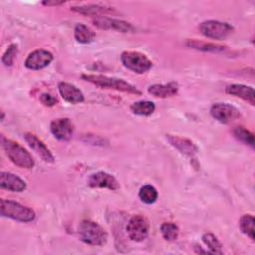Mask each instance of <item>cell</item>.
Returning a JSON list of instances; mask_svg holds the SVG:
<instances>
[{
	"mask_svg": "<svg viewBox=\"0 0 255 255\" xmlns=\"http://www.w3.org/2000/svg\"><path fill=\"white\" fill-rule=\"evenodd\" d=\"M232 132H233L234 137L237 138L239 141L243 142L244 144L249 145L252 148L254 147V142H255L254 141V134L250 130L246 129L243 127H236L232 130Z\"/></svg>",
	"mask_w": 255,
	"mask_h": 255,
	"instance_id": "23",
	"label": "cell"
},
{
	"mask_svg": "<svg viewBox=\"0 0 255 255\" xmlns=\"http://www.w3.org/2000/svg\"><path fill=\"white\" fill-rule=\"evenodd\" d=\"M160 232L162 237L167 241H174L179 234L178 226L172 222H164L160 226Z\"/></svg>",
	"mask_w": 255,
	"mask_h": 255,
	"instance_id": "25",
	"label": "cell"
},
{
	"mask_svg": "<svg viewBox=\"0 0 255 255\" xmlns=\"http://www.w3.org/2000/svg\"><path fill=\"white\" fill-rule=\"evenodd\" d=\"M64 1H44L43 4L47 6H55V5H61L63 4Z\"/></svg>",
	"mask_w": 255,
	"mask_h": 255,
	"instance_id": "30",
	"label": "cell"
},
{
	"mask_svg": "<svg viewBox=\"0 0 255 255\" xmlns=\"http://www.w3.org/2000/svg\"><path fill=\"white\" fill-rule=\"evenodd\" d=\"M94 24L101 29H112L122 33H130L134 31V27L123 20L108 18V17H97L94 19Z\"/></svg>",
	"mask_w": 255,
	"mask_h": 255,
	"instance_id": "12",
	"label": "cell"
},
{
	"mask_svg": "<svg viewBox=\"0 0 255 255\" xmlns=\"http://www.w3.org/2000/svg\"><path fill=\"white\" fill-rule=\"evenodd\" d=\"M17 52H18V48H17V45L15 44H11L7 50L5 51V53L3 54L2 56V63L5 65V66H11L16 58V55H17Z\"/></svg>",
	"mask_w": 255,
	"mask_h": 255,
	"instance_id": "28",
	"label": "cell"
},
{
	"mask_svg": "<svg viewBox=\"0 0 255 255\" xmlns=\"http://www.w3.org/2000/svg\"><path fill=\"white\" fill-rule=\"evenodd\" d=\"M58 90L61 97L70 104H79L84 102V95L81 92V90L70 83H59Z\"/></svg>",
	"mask_w": 255,
	"mask_h": 255,
	"instance_id": "14",
	"label": "cell"
},
{
	"mask_svg": "<svg viewBox=\"0 0 255 255\" xmlns=\"http://www.w3.org/2000/svg\"><path fill=\"white\" fill-rule=\"evenodd\" d=\"M166 137L172 146H174L181 153H183L191 158H193L194 155L198 151V147L191 140H189L187 138L180 137L177 135H171V134H167Z\"/></svg>",
	"mask_w": 255,
	"mask_h": 255,
	"instance_id": "15",
	"label": "cell"
},
{
	"mask_svg": "<svg viewBox=\"0 0 255 255\" xmlns=\"http://www.w3.org/2000/svg\"><path fill=\"white\" fill-rule=\"evenodd\" d=\"M0 209L2 216L20 222H31L35 219L36 216L34 210L13 200L1 199Z\"/></svg>",
	"mask_w": 255,
	"mask_h": 255,
	"instance_id": "4",
	"label": "cell"
},
{
	"mask_svg": "<svg viewBox=\"0 0 255 255\" xmlns=\"http://www.w3.org/2000/svg\"><path fill=\"white\" fill-rule=\"evenodd\" d=\"M53 61L51 52L44 49H37L31 52L25 60V67L30 70H41Z\"/></svg>",
	"mask_w": 255,
	"mask_h": 255,
	"instance_id": "9",
	"label": "cell"
},
{
	"mask_svg": "<svg viewBox=\"0 0 255 255\" xmlns=\"http://www.w3.org/2000/svg\"><path fill=\"white\" fill-rule=\"evenodd\" d=\"M202 241L208 247L210 253H215V254H221L222 253V251H221L222 244L214 234L205 233L202 236Z\"/></svg>",
	"mask_w": 255,
	"mask_h": 255,
	"instance_id": "26",
	"label": "cell"
},
{
	"mask_svg": "<svg viewBox=\"0 0 255 255\" xmlns=\"http://www.w3.org/2000/svg\"><path fill=\"white\" fill-rule=\"evenodd\" d=\"M226 93L240 98L246 102H248L250 105H255V95H254V89L250 86H245L242 84H231L226 87Z\"/></svg>",
	"mask_w": 255,
	"mask_h": 255,
	"instance_id": "17",
	"label": "cell"
},
{
	"mask_svg": "<svg viewBox=\"0 0 255 255\" xmlns=\"http://www.w3.org/2000/svg\"><path fill=\"white\" fill-rule=\"evenodd\" d=\"M24 138L28 145L46 162H54V156L46 144L34 133L26 132Z\"/></svg>",
	"mask_w": 255,
	"mask_h": 255,
	"instance_id": "13",
	"label": "cell"
},
{
	"mask_svg": "<svg viewBox=\"0 0 255 255\" xmlns=\"http://www.w3.org/2000/svg\"><path fill=\"white\" fill-rule=\"evenodd\" d=\"M138 196L140 200L145 204H152L156 201L158 193L154 186L146 184L140 187L138 191Z\"/></svg>",
	"mask_w": 255,
	"mask_h": 255,
	"instance_id": "22",
	"label": "cell"
},
{
	"mask_svg": "<svg viewBox=\"0 0 255 255\" xmlns=\"http://www.w3.org/2000/svg\"><path fill=\"white\" fill-rule=\"evenodd\" d=\"M74 37L78 43L90 44L95 40V32L84 24H78L74 30Z\"/></svg>",
	"mask_w": 255,
	"mask_h": 255,
	"instance_id": "19",
	"label": "cell"
},
{
	"mask_svg": "<svg viewBox=\"0 0 255 255\" xmlns=\"http://www.w3.org/2000/svg\"><path fill=\"white\" fill-rule=\"evenodd\" d=\"M72 10L84 15H93V16H99L101 14H105L108 12H111L112 10L107 8V7H103V6H99V5H85V6H75L72 7Z\"/></svg>",
	"mask_w": 255,
	"mask_h": 255,
	"instance_id": "21",
	"label": "cell"
},
{
	"mask_svg": "<svg viewBox=\"0 0 255 255\" xmlns=\"http://www.w3.org/2000/svg\"><path fill=\"white\" fill-rule=\"evenodd\" d=\"M202 35L214 40H221L229 36L233 32V27L226 23L216 20H207L199 25Z\"/></svg>",
	"mask_w": 255,
	"mask_h": 255,
	"instance_id": "6",
	"label": "cell"
},
{
	"mask_svg": "<svg viewBox=\"0 0 255 255\" xmlns=\"http://www.w3.org/2000/svg\"><path fill=\"white\" fill-rule=\"evenodd\" d=\"M121 61L126 68L137 74L146 73L152 67L151 61L144 54L135 51L123 52Z\"/></svg>",
	"mask_w": 255,
	"mask_h": 255,
	"instance_id": "5",
	"label": "cell"
},
{
	"mask_svg": "<svg viewBox=\"0 0 255 255\" xmlns=\"http://www.w3.org/2000/svg\"><path fill=\"white\" fill-rule=\"evenodd\" d=\"M50 130L59 140H69L74 132V125L68 118L56 119L51 122Z\"/></svg>",
	"mask_w": 255,
	"mask_h": 255,
	"instance_id": "10",
	"label": "cell"
},
{
	"mask_svg": "<svg viewBox=\"0 0 255 255\" xmlns=\"http://www.w3.org/2000/svg\"><path fill=\"white\" fill-rule=\"evenodd\" d=\"M79 236L84 243L93 246H102L108 240L106 230L99 223L88 219L80 223Z\"/></svg>",
	"mask_w": 255,
	"mask_h": 255,
	"instance_id": "3",
	"label": "cell"
},
{
	"mask_svg": "<svg viewBox=\"0 0 255 255\" xmlns=\"http://www.w3.org/2000/svg\"><path fill=\"white\" fill-rule=\"evenodd\" d=\"M1 144L8 158L15 165L21 168H27V169H30L34 166L35 162L32 155L18 142L2 136Z\"/></svg>",
	"mask_w": 255,
	"mask_h": 255,
	"instance_id": "2",
	"label": "cell"
},
{
	"mask_svg": "<svg viewBox=\"0 0 255 255\" xmlns=\"http://www.w3.org/2000/svg\"><path fill=\"white\" fill-rule=\"evenodd\" d=\"M0 186L1 188L13 192H21L26 189V183L24 180L19 176L6 171H2L0 174Z\"/></svg>",
	"mask_w": 255,
	"mask_h": 255,
	"instance_id": "16",
	"label": "cell"
},
{
	"mask_svg": "<svg viewBox=\"0 0 255 255\" xmlns=\"http://www.w3.org/2000/svg\"><path fill=\"white\" fill-rule=\"evenodd\" d=\"M82 79L103 89H112L128 94L140 95L141 92L131 84L123 79L108 77L104 75H82Z\"/></svg>",
	"mask_w": 255,
	"mask_h": 255,
	"instance_id": "1",
	"label": "cell"
},
{
	"mask_svg": "<svg viewBox=\"0 0 255 255\" xmlns=\"http://www.w3.org/2000/svg\"><path fill=\"white\" fill-rule=\"evenodd\" d=\"M254 217L251 214H245L240 218L239 227L242 233L247 235L251 240H254Z\"/></svg>",
	"mask_w": 255,
	"mask_h": 255,
	"instance_id": "24",
	"label": "cell"
},
{
	"mask_svg": "<svg viewBox=\"0 0 255 255\" xmlns=\"http://www.w3.org/2000/svg\"><path fill=\"white\" fill-rule=\"evenodd\" d=\"M40 100H41L42 104L45 105V106H47V107H52V106L56 105V103L58 102L57 99H56L54 96L50 95V94H43V95L41 96Z\"/></svg>",
	"mask_w": 255,
	"mask_h": 255,
	"instance_id": "29",
	"label": "cell"
},
{
	"mask_svg": "<svg viewBox=\"0 0 255 255\" xmlns=\"http://www.w3.org/2000/svg\"><path fill=\"white\" fill-rule=\"evenodd\" d=\"M155 110V106L150 101H139L135 102L130 106V111L137 116L147 117L150 116Z\"/></svg>",
	"mask_w": 255,
	"mask_h": 255,
	"instance_id": "20",
	"label": "cell"
},
{
	"mask_svg": "<svg viewBox=\"0 0 255 255\" xmlns=\"http://www.w3.org/2000/svg\"><path fill=\"white\" fill-rule=\"evenodd\" d=\"M187 45L189 47H192L194 49H198V50H204V51H213V52H217V51H222L224 50L223 46L220 45H215V44H211V43H204V42H198V41H189L187 43Z\"/></svg>",
	"mask_w": 255,
	"mask_h": 255,
	"instance_id": "27",
	"label": "cell"
},
{
	"mask_svg": "<svg viewBox=\"0 0 255 255\" xmlns=\"http://www.w3.org/2000/svg\"><path fill=\"white\" fill-rule=\"evenodd\" d=\"M149 231V223L148 220L142 215H133L128 225H127V232L128 237L135 242L143 241Z\"/></svg>",
	"mask_w": 255,
	"mask_h": 255,
	"instance_id": "7",
	"label": "cell"
},
{
	"mask_svg": "<svg viewBox=\"0 0 255 255\" xmlns=\"http://www.w3.org/2000/svg\"><path fill=\"white\" fill-rule=\"evenodd\" d=\"M88 184L93 188H108L111 190H116L119 188V182L110 173L105 171H98L90 175L88 179Z\"/></svg>",
	"mask_w": 255,
	"mask_h": 255,
	"instance_id": "11",
	"label": "cell"
},
{
	"mask_svg": "<svg viewBox=\"0 0 255 255\" xmlns=\"http://www.w3.org/2000/svg\"><path fill=\"white\" fill-rule=\"evenodd\" d=\"M211 116L221 124H230L240 118V112L237 108L226 103L214 104L210 109Z\"/></svg>",
	"mask_w": 255,
	"mask_h": 255,
	"instance_id": "8",
	"label": "cell"
},
{
	"mask_svg": "<svg viewBox=\"0 0 255 255\" xmlns=\"http://www.w3.org/2000/svg\"><path fill=\"white\" fill-rule=\"evenodd\" d=\"M147 92L156 98H169L177 94L178 85L175 82H169L167 84H154L148 87Z\"/></svg>",
	"mask_w": 255,
	"mask_h": 255,
	"instance_id": "18",
	"label": "cell"
}]
</instances>
